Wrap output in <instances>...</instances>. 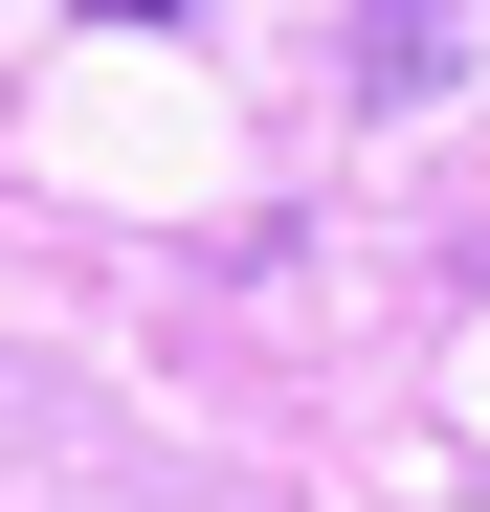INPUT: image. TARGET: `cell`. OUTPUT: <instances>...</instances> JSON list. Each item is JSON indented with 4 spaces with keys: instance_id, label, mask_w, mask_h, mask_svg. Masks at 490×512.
<instances>
[{
    "instance_id": "1",
    "label": "cell",
    "mask_w": 490,
    "mask_h": 512,
    "mask_svg": "<svg viewBox=\"0 0 490 512\" xmlns=\"http://www.w3.org/2000/svg\"><path fill=\"white\" fill-rule=\"evenodd\" d=\"M446 45H468V0H357V90H379V112H424Z\"/></svg>"
},
{
    "instance_id": "2",
    "label": "cell",
    "mask_w": 490,
    "mask_h": 512,
    "mask_svg": "<svg viewBox=\"0 0 490 512\" xmlns=\"http://www.w3.org/2000/svg\"><path fill=\"white\" fill-rule=\"evenodd\" d=\"M90 23H201V0H90Z\"/></svg>"
}]
</instances>
